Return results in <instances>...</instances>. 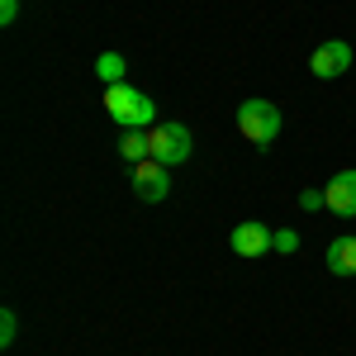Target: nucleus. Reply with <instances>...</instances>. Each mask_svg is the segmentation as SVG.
Listing matches in <instances>:
<instances>
[{"mask_svg": "<svg viewBox=\"0 0 356 356\" xmlns=\"http://www.w3.org/2000/svg\"><path fill=\"white\" fill-rule=\"evenodd\" d=\"M105 114H110L119 129H157L152 119H157V105L143 95V90H134V86H105Z\"/></svg>", "mask_w": 356, "mask_h": 356, "instance_id": "nucleus-1", "label": "nucleus"}, {"mask_svg": "<svg viewBox=\"0 0 356 356\" xmlns=\"http://www.w3.org/2000/svg\"><path fill=\"white\" fill-rule=\"evenodd\" d=\"M238 134L247 143H257V152H266L280 134V110H275L271 100H243L238 105Z\"/></svg>", "mask_w": 356, "mask_h": 356, "instance_id": "nucleus-2", "label": "nucleus"}, {"mask_svg": "<svg viewBox=\"0 0 356 356\" xmlns=\"http://www.w3.org/2000/svg\"><path fill=\"white\" fill-rule=\"evenodd\" d=\"M147 138H152V162H162V166H181L195 147V138H191L186 124H157Z\"/></svg>", "mask_w": 356, "mask_h": 356, "instance_id": "nucleus-3", "label": "nucleus"}, {"mask_svg": "<svg viewBox=\"0 0 356 356\" xmlns=\"http://www.w3.org/2000/svg\"><path fill=\"white\" fill-rule=\"evenodd\" d=\"M347 67H352V43H342V38L318 43L314 57H309V72H314L318 81H337V76H347Z\"/></svg>", "mask_w": 356, "mask_h": 356, "instance_id": "nucleus-4", "label": "nucleus"}, {"mask_svg": "<svg viewBox=\"0 0 356 356\" xmlns=\"http://www.w3.org/2000/svg\"><path fill=\"white\" fill-rule=\"evenodd\" d=\"M134 195L143 200V204H162L166 195H171V166L162 162H138L134 166Z\"/></svg>", "mask_w": 356, "mask_h": 356, "instance_id": "nucleus-5", "label": "nucleus"}, {"mask_svg": "<svg viewBox=\"0 0 356 356\" xmlns=\"http://www.w3.org/2000/svg\"><path fill=\"white\" fill-rule=\"evenodd\" d=\"M228 243H233L238 257H266V252H275V233L261 219H247V223H238V228L228 233Z\"/></svg>", "mask_w": 356, "mask_h": 356, "instance_id": "nucleus-6", "label": "nucleus"}, {"mask_svg": "<svg viewBox=\"0 0 356 356\" xmlns=\"http://www.w3.org/2000/svg\"><path fill=\"white\" fill-rule=\"evenodd\" d=\"M323 200L337 219H356V166L352 171H337L328 186H323Z\"/></svg>", "mask_w": 356, "mask_h": 356, "instance_id": "nucleus-7", "label": "nucleus"}, {"mask_svg": "<svg viewBox=\"0 0 356 356\" xmlns=\"http://www.w3.org/2000/svg\"><path fill=\"white\" fill-rule=\"evenodd\" d=\"M152 129H124V138H119V157H124V162H147V157H152Z\"/></svg>", "mask_w": 356, "mask_h": 356, "instance_id": "nucleus-8", "label": "nucleus"}, {"mask_svg": "<svg viewBox=\"0 0 356 356\" xmlns=\"http://www.w3.org/2000/svg\"><path fill=\"white\" fill-rule=\"evenodd\" d=\"M328 271L332 275H356V238H332L328 243Z\"/></svg>", "mask_w": 356, "mask_h": 356, "instance_id": "nucleus-9", "label": "nucleus"}, {"mask_svg": "<svg viewBox=\"0 0 356 356\" xmlns=\"http://www.w3.org/2000/svg\"><path fill=\"white\" fill-rule=\"evenodd\" d=\"M124 72H129L124 53H100L95 57V76H100L105 86H124Z\"/></svg>", "mask_w": 356, "mask_h": 356, "instance_id": "nucleus-10", "label": "nucleus"}, {"mask_svg": "<svg viewBox=\"0 0 356 356\" xmlns=\"http://www.w3.org/2000/svg\"><path fill=\"white\" fill-rule=\"evenodd\" d=\"M15 337H19V318H15V309H5L0 314V347H15Z\"/></svg>", "mask_w": 356, "mask_h": 356, "instance_id": "nucleus-11", "label": "nucleus"}, {"mask_svg": "<svg viewBox=\"0 0 356 356\" xmlns=\"http://www.w3.org/2000/svg\"><path fill=\"white\" fill-rule=\"evenodd\" d=\"M275 252H285V257L300 252V233L295 228H275Z\"/></svg>", "mask_w": 356, "mask_h": 356, "instance_id": "nucleus-12", "label": "nucleus"}, {"mask_svg": "<svg viewBox=\"0 0 356 356\" xmlns=\"http://www.w3.org/2000/svg\"><path fill=\"white\" fill-rule=\"evenodd\" d=\"M300 209H328V200H323V191H300Z\"/></svg>", "mask_w": 356, "mask_h": 356, "instance_id": "nucleus-13", "label": "nucleus"}, {"mask_svg": "<svg viewBox=\"0 0 356 356\" xmlns=\"http://www.w3.org/2000/svg\"><path fill=\"white\" fill-rule=\"evenodd\" d=\"M19 19V0H0V24H15Z\"/></svg>", "mask_w": 356, "mask_h": 356, "instance_id": "nucleus-14", "label": "nucleus"}]
</instances>
